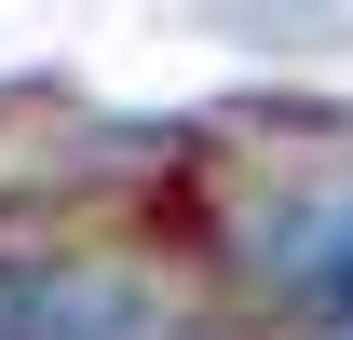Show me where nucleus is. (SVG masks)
I'll use <instances>...</instances> for the list:
<instances>
[{"label": "nucleus", "mask_w": 353, "mask_h": 340, "mask_svg": "<svg viewBox=\"0 0 353 340\" xmlns=\"http://www.w3.org/2000/svg\"><path fill=\"white\" fill-rule=\"evenodd\" d=\"M0 340H176L163 286L95 245H0Z\"/></svg>", "instance_id": "f257e3e1"}, {"label": "nucleus", "mask_w": 353, "mask_h": 340, "mask_svg": "<svg viewBox=\"0 0 353 340\" xmlns=\"http://www.w3.org/2000/svg\"><path fill=\"white\" fill-rule=\"evenodd\" d=\"M326 340H353V245L326 258Z\"/></svg>", "instance_id": "f03ea898"}]
</instances>
